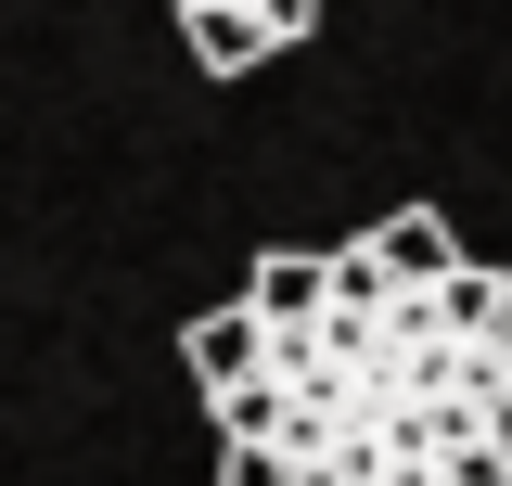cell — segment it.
I'll return each mask as SVG.
<instances>
[{"label":"cell","mask_w":512,"mask_h":486,"mask_svg":"<svg viewBox=\"0 0 512 486\" xmlns=\"http://www.w3.org/2000/svg\"><path fill=\"white\" fill-rule=\"evenodd\" d=\"M282 423H295V410H282V384H256V397H231V448H282Z\"/></svg>","instance_id":"52a82bcc"},{"label":"cell","mask_w":512,"mask_h":486,"mask_svg":"<svg viewBox=\"0 0 512 486\" xmlns=\"http://www.w3.org/2000/svg\"><path fill=\"white\" fill-rule=\"evenodd\" d=\"M218 486H308L295 448H218Z\"/></svg>","instance_id":"8992f818"},{"label":"cell","mask_w":512,"mask_h":486,"mask_svg":"<svg viewBox=\"0 0 512 486\" xmlns=\"http://www.w3.org/2000/svg\"><path fill=\"white\" fill-rule=\"evenodd\" d=\"M487 359H500V384H512V307H500V333H487Z\"/></svg>","instance_id":"8fae6325"},{"label":"cell","mask_w":512,"mask_h":486,"mask_svg":"<svg viewBox=\"0 0 512 486\" xmlns=\"http://www.w3.org/2000/svg\"><path fill=\"white\" fill-rule=\"evenodd\" d=\"M500 307H512V282H500V269H461V282H448L423 320H448V333H500Z\"/></svg>","instance_id":"5b68a950"},{"label":"cell","mask_w":512,"mask_h":486,"mask_svg":"<svg viewBox=\"0 0 512 486\" xmlns=\"http://www.w3.org/2000/svg\"><path fill=\"white\" fill-rule=\"evenodd\" d=\"M180 359H192V384L231 410V397H256V384H269V320H256V307H205V320L180 333Z\"/></svg>","instance_id":"7a4b0ae2"},{"label":"cell","mask_w":512,"mask_h":486,"mask_svg":"<svg viewBox=\"0 0 512 486\" xmlns=\"http://www.w3.org/2000/svg\"><path fill=\"white\" fill-rule=\"evenodd\" d=\"M180 13H192V0H180Z\"/></svg>","instance_id":"7c38bea8"},{"label":"cell","mask_w":512,"mask_h":486,"mask_svg":"<svg viewBox=\"0 0 512 486\" xmlns=\"http://www.w3.org/2000/svg\"><path fill=\"white\" fill-rule=\"evenodd\" d=\"M487 448H500V461H512V384H500V397H487Z\"/></svg>","instance_id":"30bf717a"},{"label":"cell","mask_w":512,"mask_h":486,"mask_svg":"<svg viewBox=\"0 0 512 486\" xmlns=\"http://www.w3.org/2000/svg\"><path fill=\"white\" fill-rule=\"evenodd\" d=\"M180 26H192V64H205V77H244L256 52H282V39L256 26V0H192Z\"/></svg>","instance_id":"3957f363"},{"label":"cell","mask_w":512,"mask_h":486,"mask_svg":"<svg viewBox=\"0 0 512 486\" xmlns=\"http://www.w3.org/2000/svg\"><path fill=\"white\" fill-rule=\"evenodd\" d=\"M372 269H384V282H397V295H410V307H436L448 282L474 269V256H461V231H448L436 205H397V218H384V231H372Z\"/></svg>","instance_id":"6da1fadb"},{"label":"cell","mask_w":512,"mask_h":486,"mask_svg":"<svg viewBox=\"0 0 512 486\" xmlns=\"http://www.w3.org/2000/svg\"><path fill=\"white\" fill-rule=\"evenodd\" d=\"M448 486H512V461H500V448H474V435H461V448H448Z\"/></svg>","instance_id":"ba28073f"},{"label":"cell","mask_w":512,"mask_h":486,"mask_svg":"<svg viewBox=\"0 0 512 486\" xmlns=\"http://www.w3.org/2000/svg\"><path fill=\"white\" fill-rule=\"evenodd\" d=\"M320 295H333V269H320V256H295V243H269V256H256V282H244V307L269 320V333H282V320H308Z\"/></svg>","instance_id":"277c9868"},{"label":"cell","mask_w":512,"mask_h":486,"mask_svg":"<svg viewBox=\"0 0 512 486\" xmlns=\"http://www.w3.org/2000/svg\"><path fill=\"white\" fill-rule=\"evenodd\" d=\"M256 26H269V39H308V26H320V0H256Z\"/></svg>","instance_id":"9c48e42d"}]
</instances>
